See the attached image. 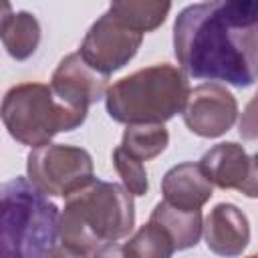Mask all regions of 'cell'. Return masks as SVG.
I'll return each instance as SVG.
<instances>
[{"label": "cell", "instance_id": "6da1fadb", "mask_svg": "<svg viewBox=\"0 0 258 258\" xmlns=\"http://www.w3.org/2000/svg\"><path fill=\"white\" fill-rule=\"evenodd\" d=\"M173 52L185 75L250 87L258 81V2L185 6L173 22Z\"/></svg>", "mask_w": 258, "mask_h": 258}, {"label": "cell", "instance_id": "7a4b0ae2", "mask_svg": "<svg viewBox=\"0 0 258 258\" xmlns=\"http://www.w3.org/2000/svg\"><path fill=\"white\" fill-rule=\"evenodd\" d=\"M131 196L119 183L91 181L67 198L58 216L56 240L93 258L103 246L125 238L133 230L135 208Z\"/></svg>", "mask_w": 258, "mask_h": 258}, {"label": "cell", "instance_id": "3957f363", "mask_svg": "<svg viewBox=\"0 0 258 258\" xmlns=\"http://www.w3.org/2000/svg\"><path fill=\"white\" fill-rule=\"evenodd\" d=\"M189 85L183 71L173 64H153L113 83L105 95L111 119L125 125H163L181 113Z\"/></svg>", "mask_w": 258, "mask_h": 258}, {"label": "cell", "instance_id": "277c9868", "mask_svg": "<svg viewBox=\"0 0 258 258\" xmlns=\"http://www.w3.org/2000/svg\"><path fill=\"white\" fill-rule=\"evenodd\" d=\"M58 208L28 179L14 177L0 194V258H46L56 242Z\"/></svg>", "mask_w": 258, "mask_h": 258}, {"label": "cell", "instance_id": "5b68a950", "mask_svg": "<svg viewBox=\"0 0 258 258\" xmlns=\"http://www.w3.org/2000/svg\"><path fill=\"white\" fill-rule=\"evenodd\" d=\"M85 119V109L60 101L52 87L44 83L16 85L2 101V121L8 133L32 149L48 145V141L62 131L77 129Z\"/></svg>", "mask_w": 258, "mask_h": 258}, {"label": "cell", "instance_id": "8992f818", "mask_svg": "<svg viewBox=\"0 0 258 258\" xmlns=\"http://www.w3.org/2000/svg\"><path fill=\"white\" fill-rule=\"evenodd\" d=\"M26 173L28 181L44 196L69 198L95 181L91 155L81 147L62 143L34 147L26 157Z\"/></svg>", "mask_w": 258, "mask_h": 258}, {"label": "cell", "instance_id": "52a82bcc", "mask_svg": "<svg viewBox=\"0 0 258 258\" xmlns=\"http://www.w3.org/2000/svg\"><path fill=\"white\" fill-rule=\"evenodd\" d=\"M141 40V32L127 26L107 8V12L97 22H93L89 32L85 34L79 54L95 71L109 77L111 73L123 69L135 56Z\"/></svg>", "mask_w": 258, "mask_h": 258}, {"label": "cell", "instance_id": "ba28073f", "mask_svg": "<svg viewBox=\"0 0 258 258\" xmlns=\"http://www.w3.org/2000/svg\"><path fill=\"white\" fill-rule=\"evenodd\" d=\"M181 115L191 133L212 139L232 129L238 117V103L226 87L204 83L189 91Z\"/></svg>", "mask_w": 258, "mask_h": 258}, {"label": "cell", "instance_id": "9c48e42d", "mask_svg": "<svg viewBox=\"0 0 258 258\" xmlns=\"http://www.w3.org/2000/svg\"><path fill=\"white\" fill-rule=\"evenodd\" d=\"M107 81L109 77L101 75L91 64H87L79 52H73L67 54L54 69L50 87L60 101L77 109L89 111L93 103L107 95Z\"/></svg>", "mask_w": 258, "mask_h": 258}, {"label": "cell", "instance_id": "30bf717a", "mask_svg": "<svg viewBox=\"0 0 258 258\" xmlns=\"http://www.w3.org/2000/svg\"><path fill=\"white\" fill-rule=\"evenodd\" d=\"M206 246L226 258L240 256L250 242V224L240 208L234 204H218L204 222Z\"/></svg>", "mask_w": 258, "mask_h": 258}, {"label": "cell", "instance_id": "8fae6325", "mask_svg": "<svg viewBox=\"0 0 258 258\" xmlns=\"http://www.w3.org/2000/svg\"><path fill=\"white\" fill-rule=\"evenodd\" d=\"M214 183L208 179L200 163L185 161L173 165L161 179L163 200L183 212H198L212 198Z\"/></svg>", "mask_w": 258, "mask_h": 258}, {"label": "cell", "instance_id": "7c38bea8", "mask_svg": "<svg viewBox=\"0 0 258 258\" xmlns=\"http://www.w3.org/2000/svg\"><path fill=\"white\" fill-rule=\"evenodd\" d=\"M200 165L214 185L222 189H238L248 177L250 157L242 145L226 141L206 151L200 159Z\"/></svg>", "mask_w": 258, "mask_h": 258}, {"label": "cell", "instance_id": "4fadbf2b", "mask_svg": "<svg viewBox=\"0 0 258 258\" xmlns=\"http://www.w3.org/2000/svg\"><path fill=\"white\" fill-rule=\"evenodd\" d=\"M2 20H0V34L2 44L8 50V54L16 60H24L30 54H34L38 42H40V26L34 14L20 10L12 12L10 4L2 6Z\"/></svg>", "mask_w": 258, "mask_h": 258}, {"label": "cell", "instance_id": "5bb4252c", "mask_svg": "<svg viewBox=\"0 0 258 258\" xmlns=\"http://www.w3.org/2000/svg\"><path fill=\"white\" fill-rule=\"evenodd\" d=\"M149 222L161 226L173 240L175 250H185L198 244L202 232H204V222H202V212H183L173 206H169L165 200L159 202L153 212Z\"/></svg>", "mask_w": 258, "mask_h": 258}, {"label": "cell", "instance_id": "9a60e30c", "mask_svg": "<svg viewBox=\"0 0 258 258\" xmlns=\"http://www.w3.org/2000/svg\"><path fill=\"white\" fill-rule=\"evenodd\" d=\"M123 252L127 258H171L175 244L161 226L147 222L123 244Z\"/></svg>", "mask_w": 258, "mask_h": 258}, {"label": "cell", "instance_id": "2e32d148", "mask_svg": "<svg viewBox=\"0 0 258 258\" xmlns=\"http://www.w3.org/2000/svg\"><path fill=\"white\" fill-rule=\"evenodd\" d=\"M169 143V133L163 125H127L121 147L139 161L157 157Z\"/></svg>", "mask_w": 258, "mask_h": 258}, {"label": "cell", "instance_id": "e0dca14e", "mask_svg": "<svg viewBox=\"0 0 258 258\" xmlns=\"http://www.w3.org/2000/svg\"><path fill=\"white\" fill-rule=\"evenodd\" d=\"M109 10L121 18L127 26H131L133 30L145 34L149 30H155L167 16V12L171 10L169 2H113L109 6Z\"/></svg>", "mask_w": 258, "mask_h": 258}, {"label": "cell", "instance_id": "ac0fdd59", "mask_svg": "<svg viewBox=\"0 0 258 258\" xmlns=\"http://www.w3.org/2000/svg\"><path fill=\"white\" fill-rule=\"evenodd\" d=\"M113 165L119 173V177L123 179L125 187L133 194V196H143L149 189V181H147V171L143 167V161L135 159L133 155H129L121 145L113 151Z\"/></svg>", "mask_w": 258, "mask_h": 258}, {"label": "cell", "instance_id": "d6986e66", "mask_svg": "<svg viewBox=\"0 0 258 258\" xmlns=\"http://www.w3.org/2000/svg\"><path fill=\"white\" fill-rule=\"evenodd\" d=\"M238 133L242 139L246 141H254L258 139V91L254 93V97L248 101L240 123H238Z\"/></svg>", "mask_w": 258, "mask_h": 258}, {"label": "cell", "instance_id": "ffe728a7", "mask_svg": "<svg viewBox=\"0 0 258 258\" xmlns=\"http://www.w3.org/2000/svg\"><path fill=\"white\" fill-rule=\"evenodd\" d=\"M238 191H242L248 198H258V151L250 157V169H248V177L246 181L238 187Z\"/></svg>", "mask_w": 258, "mask_h": 258}, {"label": "cell", "instance_id": "44dd1931", "mask_svg": "<svg viewBox=\"0 0 258 258\" xmlns=\"http://www.w3.org/2000/svg\"><path fill=\"white\" fill-rule=\"evenodd\" d=\"M46 258H91V256H87L83 252H77V250H73V248H69V246H64L62 242L56 240L52 244V248L48 250Z\"/></svg>", "mask_w": 258, "mask_h": 258}, {"label": "cell", "instance_id": "7402d4cb", "mask_svg": "<svg viewBox=\"0 0 258 258\" xmlns=\"http://www.w3.org/2000/svg\"><path fill=\"white\" fill-rule=\"evenodd\" d=\"M93 258H127L125 256V252H123V246H119V244H107V246H103Z\"/></svg>", "mask_w": 258, "mask_h": 258}, {"label": "cell", "instance_id": "603a6c76", "mask_svg": "<svg viewBox=\"0 0 258 258\" xmlns=\"http://www.w3.org/2000/svg\"><path fill=\"white\" fill-rule=\"evenodd\" d=\"M248 258H258V254H254V256H248Z\"/></svg>", "mask_w": 258, "mask_h": 258}]
</instances>
